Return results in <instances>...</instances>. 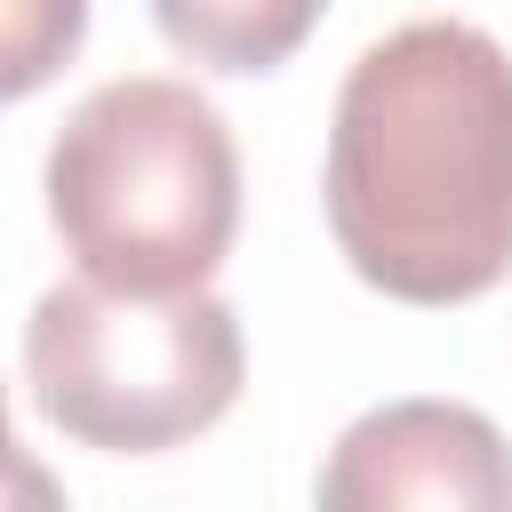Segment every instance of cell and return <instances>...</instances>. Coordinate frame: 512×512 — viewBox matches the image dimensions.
<instances>
[{"label":"cell","mask_w":512,"mask_h":512,"mask_svg":"<svg viewBox=\"0 0 512 512\" xmlns=\"http://www.w3.org/2000/svg\"><path fill=\"white\" fill-rule=\"evenodd\" d=\"M328 232L400 304H472L512 272V56L464 16L368 40L336 88Z\"/></svg>","instance_id":"6da1fadb"},{"label":"cell","mask_w":512,"mask_h":512,"mask_svg":"<svg viewBox=\"0 0 512 512\" xmlns=\"http://www.w3.org/2000/svg\"><path fill=\"white\" fill-rule=\"evenodd\" d=\"M320 8L328 0H152V24L208 72H272L312 40Z\"/></svg>","instance_id":"5b68a950"},{"label":"cell","mask_w":512,"mask_h":512,"mask_svg":"<svg viewBox=\"0 0 512 512\" xmlns=\"http://www.w3.org/2000/svg\"><path fill=\"white\" fill-rule=\"evenodd\" d=\"M0 440H8V392H0Z\"/></svg>","instance_id":"ba28073f"},{"label":"cell","mask_w":512,"mask_h":512,"mask_svg":"<svg viewBox=\"0 0 512 512\" xmlns=\"http://www.w3.org/2000/svg\"><path fill=\"white\" fill-rule=\"evenodd\" d=\"M0 512H72L64 488H56V472H48L40 456H24L16 432L0 440Z\"/></svg>","instance_id":"52a82bcc"},{"label":"cell","mask_w":512,"mask_h":512,"mask_svg":"<svg viewBox=\"0 0 512 512\" xmlns=\"http://www.w3.org/2000/svg\"><path fill=\"white\" fill-rule=\"evenodd\" d=\"M312 512H512V440L464 400H384L336 432Z\"/></svg>","instance_id":"277c9868"},{"label":"cell","mask_w":512,"mask_h":512,"mask_svg":"<svg viewBox=\"0 0 512 512\" xmlns=\"http://www.w3.org/2000/svg\"><path fill=\"white\" fill-rule=\"evenodd\" d=\"M88 32V0H0V104L48 88Z\"/></svg>","instance_id":"8992f818"},{"label":"cell","mask_w":512,"mask_h":512,"mask_svg":"<svg viewBox=\"0 0 512 512\" xmlns=\"http://www.w3.org/2000/svg\"><path fill=\"white\" fill-rule=\"evenodd\" d=\"M248 376V344L224 296H120L96 280H56L24 320L32 408L112 456H152L208 432Z\"/></svg>","instance_id":"3957f363"},{"label":"cell","mask_w":512,"mask_h":512,"mask_svg":"<svg viewBox=\"0 0 512 512\" xmlns=\"http://www.w3.org/2000/svg\"><path fill=\"white\" fill-rule=\"evenodd\" d=\"M48 224L80 280L192 296L240 232V144L224 112L168 72L88 88L48 144Z\"/></svg>","instance_id":"7a4b0ae2"}]
</instances>
